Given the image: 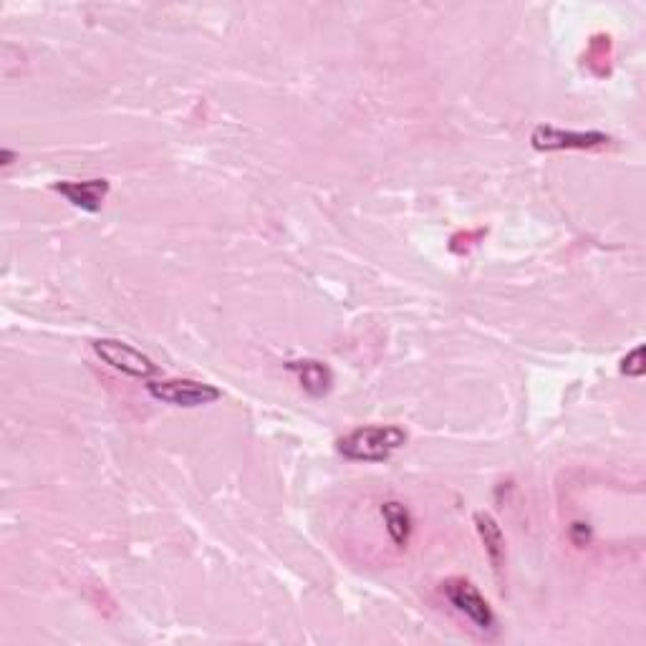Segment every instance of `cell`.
<instances>
[{
  "instance_id": "cell-1",
  "label": "cell",
  "mask_w": 646,
  "mask_h": 646,
  "mask_svg": "<svg viewBox=\"0 0 646 646\" xmlns=\"http://www.w3.org/2000/svg\"><path fill=\"white\" fill-rule=\"evenodd\" d=\"M407 429L399 424H366V427L351 429L349 435L336 442V450L349 462H387L394 452L407 445Z\"/></svg>"
},
{
  "instance_id": "cell-2",
  "label": "cell",
  "mask_w": 646,
  "mask_h": 646,
  "mask_svg": "<svg viewBox=\"0 0 646 646\" xmlns=\"http://www.w3.org/2000/svg\"><path fill=\"white\" fill-rule=\"evenodd\" d=\"M442 594L450 601L452 609L465 616L477 631L498 634V616H495L493 606L480 594V588L475 583L467 581V578H447L442 583Z\"/></svg>"
},
{
  "instance_id": "cell-3",
  "label": "cell",
  "mask_w": 646,
  "mask_h": 646,
  "mask_svg": "<svg viewBox=\"0 0 646 646\" xmlns=\"http://www.w3.org/2000/svg\"><path fill=\"white\" fill-rule=\"evenodd\" d=\"M144 387L152 399L180 409L207 407L223 399V392L215 384L195 382V379H149Z\"/></svg>"
},
{
  "instance_id": "cell-4",
  "label": "cell",
  "mask_w": 646,
  "mask_h": 646,
  "mask_svg": "<svg viewBox=\"0 0 646 646\" xmlns=\"http://www.w3.org/2000/svg\"><path fill=\"white\" fill-rule=\"evenodd\" d=\"M94 354L104 361L106 366H112L114 371L124 376H132L139 382H149L159 374V366L149 359L147 354H142L139 349H134L132 344L119 339H96L91 344Z\"/></svg>"
},
{
  "instance_id": "cell-5",
  "label": "cell",
  "mask_w": 646,
  "mask_h": 646,
  "mask_svg": "<svg viewBox=\"0 0 646 646\" xmlns=\"http://www.w3.org/2000/svg\"><path fill=\"white\" fill-rule=\"evenodd\" d=\"M611 137L599 129L588 132H573V129L553 127V124H538L530 134V144L538 152H563V149H599L606 147Z\"/></svg>"
},
{
  "instance_id": "cell-6",
  "label": "cell",
  "mask_w": 646,
  "mask_h": 646,
  "mask_svg": "<svg viewBox=\"0 0 646 646\" xmlns=\"http://www.w3.org/2000/svg\"><path fill=\"white\" fill-rule=\"evenodd\" d=\"M53 192H59L61 197L71 202L74 207L84 212H99L104 205L106 195H109V182L106 180H81V182H53Z\"/></svg>"
},
{
  "instance_id": "cell-7",
  "label": "cell",
  "mask_w": 646,
  "mask_h": 646,
  "mask_svg": "<svg viewBox=\"0 0 646 646\" xmlns=\"http://www.w3.org/2000/svg\"><path fill=\"white\" fill-rule=\"evenodd\" d=\"M288 371L298 376V384H301L303 392L313 399H321L334 389V371L323 361L316 359H301V361H288Z\"/></svg>"
},
{
  "instance_id": "cell-8",
  "label": "cell",
  "mask_w": 646,
  "mask_h": 646,
  "mask_svg": "<svg viewBox=\"0 0 646 646\" xmlns=\"http://www.w3.org/2000/svg\"><path fill=\"white\" fill-rule=\"evenodd\" d=\"M475 530L477 535H480L482 541V548H485V556L490 558V566H493V571L498 573V578L503 576V568H505V558H508V553H505V535H503V528H500L498 520L493 518L490 513H475Z\"/></svg>"
},
{
  "instance_id": "cell-9",
  "label": "cell",
  "mask_w": 646,
  "mask_h": 646,
  "mask_svg": "<svg viewBox=\"0 0 646 646\" xmlns=\"http://www.w3.org/2000/svg\"><path fill=\"white\" fill-rule=\"evenodd\" d=\"M382 518L387 525V533L397 548H407L414 533V520L407 505L402 500H384L382 503Z\"/></svg>"
},
{
  "instance_id": "cell-10",
  "label": "cell",
  "mask_w": 646,
  "mask_h": 646,
  "mask_svg": "<svg viewBox=\"0 0 646 646\" xmlns=\"http://www.w3.org/2000/svg\"><path fill=\"white\" fill-rule=\"evenodd\" d=\"M583 66L594 76H599V79L611 74V66H614V41H611L609 33L591 36L586 53H583Z\"/></svg>"
},
{
  "instance_id": "cell-11",
  "label": "cell",
  "mask_w": 646,
  "mask_h": 646,
  "mask_svg": "<svg viewBox=\"0 0 646 646\" xmlns=\"http://www.w3.org/2000/svg\"><path fill=\"white\" fill-rule=\"evenodd\" d=\"M488 235V230L485 228H477V230H460V233H455L450 238V253L455 255H467L472 248H475L477 243H480L482 238Z\"/></svg>"
},
{
  "instance_id": "cell-12",
  "label": "cell",
  "mask_w": 646,
  "mask_h": 646,
  "mask_svg": "<svg viewBox=\"0 0 646 646\" xmlns=\"http://www.w3.org/2000/svg\"><path fill=\"white\" fill-rule=\"evenodd\" d=\"M621 374L629 376V379H641L646 374V361H644V346H634L629 354L621 359Z\"/></svg>"
},
{
  "instance_id": "cell-13",
  "label": "cell",
  "mask_w": 646,
  "mask_h": 646,
  "mask_svg": "<svg viewBox=\"0 0 646 646\" xmlns=\"http://www.w3.org/2000/svg\"><path fill=\"white\" fill-rule=\"evenodd\" d=\"M571 541L576 543V546H588L591 543V538H594V533H591V528H588V523H581V520H576V523L571 525Z\"/></svg>"
},
{
  "instance_id": "cell-14",
  "label": "cell",
  "mask_w": 646,
  "mask_h": 646,
  "mask_svg": "<svg viewBox=\"0 0 646 646\" xmlns=\"http://www.w3.org/2000/svg\"><path fill=\"white\" fill-rule=\"evenodd\" d=\"M13 162H16V152H13V149H8V147L0 149V165L11 167Z\"/></svg>"
}]
</instances>
